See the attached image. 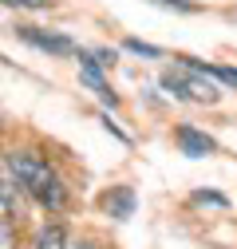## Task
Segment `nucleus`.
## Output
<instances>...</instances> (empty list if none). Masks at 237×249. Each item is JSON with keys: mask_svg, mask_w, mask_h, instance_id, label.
Masks as SVG:
<instances>
[{"mask_svg": "<svg viewBox=\"0 0 237 249\" xmlns=\"http://www.w3.org/2000/svg\"><path fill=\"white\" fill-rule=\"evenodd\" d=\"M103 210L111 217H118V222H127V217L135 213V190L131 186H111V190L103 194Z\"/></svg>", "mask_w": 237, "mask_h": 249, "instance_id": "39448f33", "label": "nucleus"}, {"mask_svg": "<svg viewBox=\"0 0 237 249\" xmlns=\"http://www.w3.org/2000/svg\"><path fill=\"white\" fill-rule=\"evenodd\" d=\"M16 198H20V186H16V174L8 162H0V213H16Z\"/></svg>", "mask_w": 237, "mask_h": 249, "instance_id": "0eeeda50", "label": "nucleus"}, {"mask_svg": "<svg viewBox=\"0 0 237 249\" xmlns=\"http://www.w3.org/2000/svg\"><path fill=\"white\" fill-rule=\"evenodd\" d=\"M8 166L16 174V186H20L28 198H36L48 210H64L68 190H64V182H59V174L48 166V159H40L36 150H16Z\"/></svg>", "mask_w": 237, "mask_h": 249, "instance_id": "f257e3e1", "label": "nucleus"}, {"mask_svg": "<svg viewBox=\"0 0 237 249\" xmlns=\"http://www.w3.org/2000/svg\"><path fill=\"white\" fill-rule=\"evenodd\" d=\"M194 202H198V206H205V202H210V206H225V198H221V194H205V190H198V194H194Z\"/></svg>", "mask_w": 237, "mask_h": 249, "instance_id": "ddd939ff", "label": "nucleus"}, {"mask_svg": "<svg viewBox=\"0 0 237 249\" xmlns=\"http://www.w3.org/2000/svg\"><path fill=\"white\" fill-rule=\"evenodd\" d=\"M75 249H99V245H95V241H79Z\"/></svg>", "mask_w": 237, "mask_h": 249, "instance_id": "4468645a", "label": "nucleus"}, {"mask_svg": "<svg viewBox=\"0 0 237 249\" xmlns=\"http://www.w3.org/2000/svg\"><path fill=\"white\" fill-rule=\"evenodd\" d=\"M20 36L32 44V48H40V52H51V55H79V48H75V40H68V36H59V32H40V28H32V24H24L20 28Z\"/></svg>", "mask_w": 237, "mask_h": 249, "instance_id": "7ed1b4c3", "label": "nucleus"}, {"mask_svg": "<svg viewBox=\"0 0 237 249\" xmlns=\"http://www.w3.org/2000/svg\"><path fill=\"white\" fill-rule=\"evenodd\" d=\"M127 52H138V55H162L154 44H142V40H127Z\"/></svg>", "mask_w": 237, "mask_h": 249, "instance_id": "1a4fd4ad", "label": "nucleus"}, {"mask_svg": "<svg viewBox=\"0 0 237 249\" xmlns=\"http://www.w3.org/2000/svg\"><path fill=\"white\" fill-rule=\"evenodd\" d=\"M0 4H12V8H51V0H0Z\"/></svg>", "mask_w": 237, "mask_h": 249, "instance_id": "9d476101", "label": "nucleus"}, {"mask_svg": "<svg viewBox=\"0 0 237 249\" xmlns=\"http://www.w3.org/2000/svg\"><path fill=\"white\" fill-rule=\"evenodd\" d=\"M178 146H182V154H190V159H205V154H214L218 150V142L210 139V135H202V131H194V127H178Z\"/></svg>", "mask_w": 237, "mask_h": 249, "instance_id": "20e7f679", "label": "nucleus"}, {"mask_svg": "<svg viewBox=\"0 0 237 249\" xmlns=\"http://www.w3.org/2000/svg\"><path fill=\"white\" fill-rule=\"evenodd\" d=\"M79 59H83V64H79V79H83L87 87H91V91H95V95H99L103 103H111V107H115L118 99H115V91L107 87V79L99 75V64H95V59H87V55H79Z\"/></svg>", "mask_w": 237, "mask_h": 249, "instance_id": "423d86ee", "label": "nucleus"}, {"mask_svg": "<svg viewBox=\"0 0 237 249\" xmlns=\"http://www.w3.org/2000/svg\"><path fill=\"white\" fill-rule=\"evenodd\" d=\"M36 249H68V230L64 226H44L36 233Z\"/></svg>", "mask_w": 237, "mask_h": 249, "instance_id": "6e6552de", "label": "nucleus"}, {"mask_svg": "<svg viewBox=\"0 0 237 249\" xmlns=\"http://www.w3.org/2000/svg\"><path fill=\"white\" fill-rule=\"evenodd\" d=\"M210 75L221 83H237V68H210Z\"/></svg>", "mask_w": 237, "mask_h": 249, "instance_id": "f8f14e48", "label": "nucleus"}, {"mask_svg": "<svg viewBox=\"0 0 237 249\" xmlns=\"http://www.w3.org/2000/svg\"><path fill=\"white\" fill-rule=\"evenodd\" d=\"M0 249H12V226L4 213H0Z\"/></svg>", "mask_w": 237, "mask_h": 249, "instance_id": "9b49d317", "label": "nucleus"}, {"mask_svg": "<svg viewBox=\"0 0 237 249\" xmlns=\"http://www.w3.org/2000/svg\"><path fill=\"white\" fill-rule=\"evenodd\" d=\"M178 64H182V71H166L162 75V87L170 91L174 99H186V103H218L221 99V91H218L210 68L194 64L190 55H182Z\"/></svg>", "mask_w": 237, "mask_h": 249, "instance_id": "f03ea898", "label": "nucleus"}]
</instances>
